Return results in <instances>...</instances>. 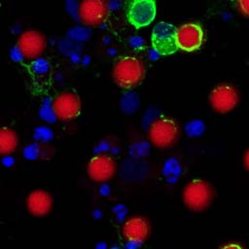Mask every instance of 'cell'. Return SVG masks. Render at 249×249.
<instances>
[{
  "label": "cell",
  "instance_id": "obj_1",
  "mask_svg": "<svg viewBox=\"0 0 249 249\" xmlns=\"http://www.w3.org/2000/svg\"><path fill=\"white\" fill-rule=\"evenodd\" d=\"M214 189L212 185L203 179H193L188 182L182 192L184 205L193 212L206 210L214 199Z\"/></svg>",
  "mask_w": 249,
  "mask_h": 249
},
{
  "label": "cell",
  "instance_id": "obj_2",
  "mask_svg": "<svg viewBox=\"0 0 249 249\" xmlns=\"http://www.w3.org/2000/svg\"><path fill=\"white\" fill-rule=\"evenodd\" d=\"M145 72V65L141 59L124 56L116 61L113 68V79L119 87L131 89L143 81Z\"/></svg>",
  "mask_w": 249,
  "mask_h": 249
},
{
  "label": "cell",
  "instance_id": "obj_3",
  "mask_svg": "<svg viewBox=\"0 0 249 249\" xmlns=\"http://www.w3.org/2000/svg\"><path fill=\"white\" fill-rule=\"evenodd\" d=\"M180 129L177 123L168 117H159L151 124L148 137L153 146L160 149L172 147L178 140Z\"/></svg>",
  "mask_w": 249,
  "mask_h": 249
},
{
  "label": "cell",
  "instance_id": "obj_4",
  "mask_svg": "<svg viewBox=\"0 0 249 249\" xmlns=\"http://www.w3.org/2000/svg\"><path fill=\"white\" fill-rule=\"evenodd\" d=\"M52 109L55 119L62 122H70L80 116L82 102L75 92L63 91L53 99Z\"/></svg>",
  "mask_w": 249,
  "mask_h": 249
},
{
  "label": "cell",
  "instance_id": "obj_5",
  "mask_svg": "<svg viewBox=\"0 0 249 249\" xmlns=\"http://www.w3.org/2000/svg\"><path fill=\"white\" fill-rule=\"evenodd\" d=\"M108 15L109 4L106 0H82L78 5V19L89 27L99 26Z\"/></svg>",
  "mask_w": 249,
  "mask_h": 249
},
{
  "label": "cell",
  "instance_id": "obj_6",
  "mask_svg": "<svg viewBox=\"0 0 249 249\" xmlns=\"http://www.w3.org/2000/svg\"><path fill=\"white\" fill-rule=\"evenodd\" d=\"M209 103L211 108L219 114L231 112L239 103L238 90L232 85H218L210 92Z\"/></svg>",
  "mask_w": 249,
  "mask_h": 249
},
{
  "label": "cell",
  "instance_id": "obj_7",
  "mask_svg": "<svg viewBox=\"0 0 249 249\" xmlns=\"http://www.w3.org/2000/svg\"><path fill=\"white\" fill-rule=\"evenodd\" d=\"M152 46L160 55L172 54L177 51L176 27L168 22H158L152 31Z\"/></svg>",
  "mask_w": 249,
  "mask_h": 249
},
{
  "label": "cell",
  "instance_id": "obj_8",
  "mask_svg": "<svg viewBox=\"0 0 249 249\" xmlns=\"http://www.w3.org/2000/svg\"><path fill=\"white\" fill-rule=\"evenodd\" d=\"M157 6L155 0H129L126 9V18L136 28L149 25L155 19Z\"/></svg>",
  "mask_w": 249,
  "mask_h": 249
},
{
  "label": "cell",
  "instance_id": "obj_9",
  "mask_svg": "<svg viewBox=\"0 0 249 249\" xmlns=\"http://www.w3.org/2000/svg\"><path fill=\"white\" fill-rule=\"evenodd\" d=\"M117 172V163L115 160L107 154H98L93 156L87 166L89 178L96 183H105L110 181Z\"/></svg>",
  "mask_w": 249,
  "mask_h": 249
},
{
  "label": "cell",
  "instance_id": "obj_10",
  "mask_svg": "<svg viewBox=\"0 0 249 249\" xmlns=\"http://www.w3.org/2000/svg\"><path fill=\"white\" fill-rule=\"evenodd\" d=\"M204 41V33L198 23L189 22L176 28L177 48L184 52H195L201 48Z\"/></svg>",
  "mask_w": 249,
  "mask_h": 249
},
{
  "label": "cell",
  "instance_id": "obj_11",
  "mask_svg": "<svg viewBox=\"0 0 249 249\" xmlns=\"http://www.w3.org/2000/svg\"><path fill=\"white\" fill-rule=\"evenodd\" d=\"M46 38L45 36L33 29L23 31L18 40L17 46L21 51L24 58L35 59L40 57L46 49Z\"/></svg>",
  "mask_w": 249,
  "mask_h": 249
},
{
  "label": "cell",
  "instance_id": "obj_12",
  "mask_svg": "<svg viewBox=\"0 0 249 249\" xmlns=\"http://www.w3.org/2000/svg\"><path fill=\"white\" fill-rule=\"evenodd\" d=\"M151 226L147 218L135 215L127 218L122 226V234L131 243L144 242L150 235Z\"/></svg>",
  "mask_w": 249,
  "mask_h": 249
},
{
  "label": "cell",
  "instance_id": "obj_13",
  "mask_svg": "<svg viewBox=\"0 0 249 249\" xmlns=\"http://www.w3.org/2000/svg\"><path fill=\"white\" fill-rule=\"evenodd\" d=\"M53 204L52 195L42 189L31 191L26 197V208L34 217H44L48 215Z\"/></svg>",
  "mask_w": 249,
  "mask_h": 249
},
{
  "label": "cell",
  "instance_id": "obj_14",
  "mask_svg": "<svg viewBox=\"0 0 249 249\" xmlns=\"http://www.w3.org/2000/svg\"><path fill=\"white\" fill-rule=\"evenodd\" d=\"M18 137L16 131L10 127H0V155L9 156L17 151Z\"/></svg>",
  "mask_w": 249,
  "mask_h": 249
},
{
  "label": "cell",
  "instance_id": "obj_15",
  "mask_svg": "<svg viewBox=\"0 0 249 249\" xmlns=\"http://www.w3.org/2000/svg\"><path fill=\"white\" fill-rule=\"evenodd\" d=\"M80 47L75 41L69 39V38H65L63 40H61L58 44V49L59 51L64 53L65 55H69V56H73V55H77L78 54V48Z\"/></svg>",
  "mask_w": 249,
  "mask_h": 249
},
{
  "label": "cell",
  "instance_id": "obj_16",
  "mask_svg": "<svg viewBox=\"0 0 249 249\" xmlns=\"http://www.w3.org/2000/svg\"><path fill=\"white\" fill-rule=\"evenodd\" d=\"M89 30L87 27H81V26H75L71 28L68 31V38L78 42V41H84L87 40L89 36Z\"/></svg>",
  "mask_w": 249,
  "mask_h": 249
},
{
  "label": "cell",
  "instance_id": "obj_17",
  "mask_svg": "<svg viewBox=\"0 0 249 249\" xmlns=\"http://www.w3.org/2000/svg\"><path fill=\"white\" fill-rule=\"evenodd\" d=\"M31 69L37 74H45L50 70V63L43 57H37L33 59L31 63Z\"/></svg>",
  "mask_w": 249,
  "mask_h": 249
},
{
  "label": "cell",
  "instance_id": "obj_18",
  "mask_svg": "<svg viewBox=\"0 0 249 249\" xmlns=\"http://www.w3.org/2000/svg\"><path fill=\"white\" fill-rule=\"evenodd\" d=\"M66 10L72 18L78 19V4L75 0H66Z\"/></svg>",
  "mask_w": 249,
  "mask_h": 249
},
{
  "label": "cell",
  "instance_id": "obj_19",
  "mask_svg": "<svg viewBox=\"0 0 249 249\" xmlns=\"http://www.w3.org/2000/svg\"><path fill=\"white\" fill-rule=\"evenodd\" d=\"M236 8L242 16L247 18L249 15V0H236Z\"/></svg>",
  "mask_w": 249,
  "mask_h": 249
},
{
  "label": "cell",
  "instance_id": "obj_20",
  "mask_svg": "<svg viewBox=\"0 0 249 249\" xmlns=\"http://www.w3.org/2000/svg\"><path fill=\"white\" fill-rule=\"evenodd\" d=\"M10 57H11V59L13 61H16V62H19V61H21L24 58L21 51L19 50V48L18 46H14L11 49V51H10Z\"/></svg>",
  "mask_w": 249,
  "mask_h": 249
},
{
  "label": "cell",
  "instance_id": "obj_21",
  "mask_svg": "<svg viewBox=\"0 0 249 249\" xmlns=\"http://www.w3.org/2000/svg\"><path fill=\"white\" fill-rule=\"evenodd\" d=\"M221 249H244L241 245L237 244V243H228V244H225L224 246L221 247Z\"/></svg>",
  "mask_w": 249,
  "mask_h": 249
},
{
  "label": "cell",
  "instance_id": "obj_22",
  "mask_svg": "<svg viewBox=\"0 0 249 249\" xmlns=\"http://www.w3.org/2000/svg\"><path fill=\"white\" fill-rule=\"evenodd\" d=\"M143 44V40L142 38H139V37H133L131 38V45L134 47V48H140Z\"/></svg>",
  "mask_w": 249,
  "mask_h": 249
},
{
  "label": "cell",
  "instance_id": "obj_23",
  "mask_svg": "<svg viewBox=\"0 0 249 249\" xmlns=\"http://www.w3.org/2000/svg\"><path fill=\"white\" fill-rule=\"evenodd\" d=\"M244 166H245V169L248 170V151L245 152V155H244Z\"/></svg>",
  "mask_w": 249,
  "mask_h": 249
}]
</instances>
